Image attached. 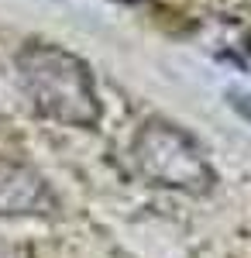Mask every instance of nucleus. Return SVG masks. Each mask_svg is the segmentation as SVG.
I'll return each mask as SVG.
<instances>
[{"instance_id": "nucleus-1", "label": "nucleus", "mask_w": 251, "mask_h": 258, "mask_svg": "<svg viewBox=\"0 0 251 258\" xmlns=\"http://www.w3.org/2000/svg\"><path fill=\"white\" fill-rule=\"evenodd\" d=\"M18 80L24 97L41 117L66 124V127H97L103 117V107L97 97V83L90 66L76 52L31 41L18 52Z\"/></svg>"}, {"instance_id": "nucleus-3", "label": "nucleus", "mask_w": 251, "mask_h": 258, "mask_svg": "<svg viewBox=\"0 0 251 258\" xmlns=\"http://www.w3.org/2000/svg\"><path fill=\"white\" fill-rule=\"evenodd\" d=\"M55 210L48 182L18 159L0 155V217H35Z\"/></svg>"}, {"instance_id": "nucleus-5", "label": "nucleus", "mask_w": 251, "mask_h": 258, "mask_svg": "<svg viewBox=\"0 0 251 258\" xmlns=\"http://www.w3.org/2000/svg\"><path fill=\"white\" fill-rule=\"evenodd\" d=\"M120 4H138V0H120Z\"/></svg>"}, {"instance_id": "nucleus-2", "label": "nucleus", "mask_w": 251, "mask_h": 258, "mask_svg": "<svg viewBox=\"0 0 251 258\" xmlns=\"http://www.w3.org/2000/svg\"><path fill=\"white\" fill-rule=\"evenodd\" d=\"M135 162L155 186L179 189L190 197L210 193L217 182V172L200 138L172 120L141 124V131L135 135Z\"/></svg>"}, {"instance_id": "nucleus-4", "label": "nucleus", "mask_w": 251, "mask_h": 258, "mask_svg": "<svg viewBox=\"0 0 251 258\" xmlns=\"http://www.w3.org/2000/svg\"><path fill=\"white\" fill-rule=\"evenodd\" d=\"M231 103H234V107H237V110H241V114L251 120V97H244V93H231Z\"/></svg>"}]
</instances>
